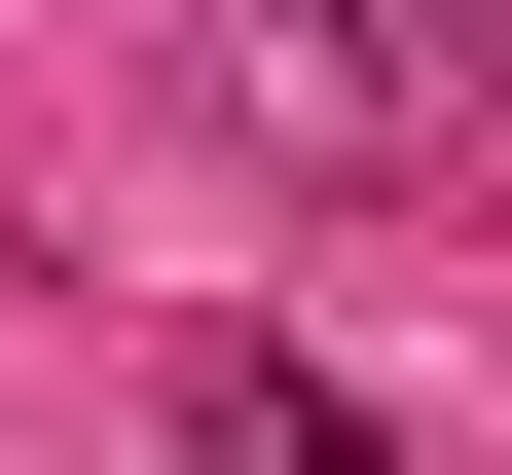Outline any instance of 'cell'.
Instances as JSON below:
<instances>
[{
    "label": "cell",
    "mask_w": 512,
    "mask_h": 475,
    "mask_svg": "<svg viewBox=\"0 0 512 475\" xmlns=\"http://www.w3.org/2000/svg\"><path fill=\"white\" fill-rule=\"evenodd\" d=\"M293 74H330V110H439V74H476V0H330Z\"/></svg>",
    "instance_id": "obj_1"
}]
</instances>
